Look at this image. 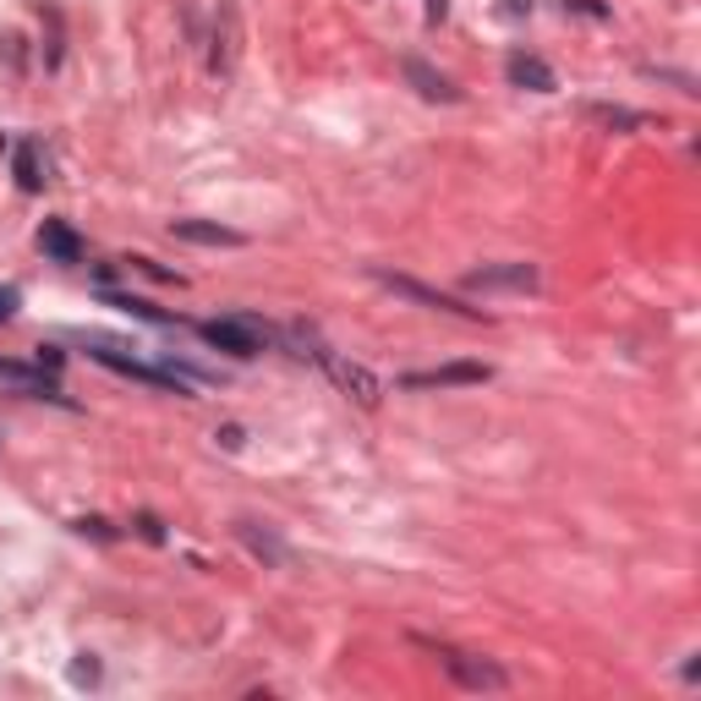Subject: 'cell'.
I'll return each mask as SVG.
<instances>
[{
  "label": "cell",
  "instance_id": "18",
  "mask_svg": "<svg viewBox=\"0 0 701 701\" xmlns=\"http://www.w3.org/2000/svg\"><path fill=\"white\" fill-rule=\"evenodd\" d=\"M127 269H137V274H148V280H159V285H187V274H176V269H165V263H154V257H121Z\"/></svg>",
  "mask_w": 701,
  "mask_h": 701
},
{
  "label": "cell",
  "instance_id": "9",
  "mask_svg": "<svg viewBox=\"0 0 701 701\" xmlns=\"http://www.w3.org/2000/svg\"><path fill=\"white\" fill-rule=\"evenodd\" d=\"M0 379L17 383L28 400H56V406H71V400L61 395V383H56V373H45V368H28V362H6V357H0Z\"/></svg>",
  "mask_w": 701,
  "mask_h": 701
},
{
  "label": "cell",
  "instance_id": "28",
  "mask_svg": "<svg viewBox=\"0 0 701 701\" xmlns=\"http://www.w3.org/2000/svg\"><path fill=\"white\" fill-rule=\"evenodd\" d=\"M505 11H510V17H520V11H532V0H510Z\"/></svg>",
  "mask_w": 701,
  "mask_h": 701
},
{
  "label": "cell",
  "instance_id": "25",
  "mask_svg": "<svg viewBox=\"0 0 701 701\" xmlns=\"http://www.w3.org/2000/svg\"><path fill=\"white\" fill-rule=\"evenodd\" d=\"M214 439H220V445H225V449H242V445H247V439H242V428H236V422H231V428H220V434H214Z\"/></svg>",
  "mask_w": 701,
  "mask_h": 701
},
{
  "label": "cell",
  "instance_id": "26",
  "mask_svg": "<svg viewBox=\"0 0 701 701\" xmlns=\"http://www.w3.org/2000/svg\"><path fill=\"white\" fill-rule=\"evenodd\" d=\"M697 674H701V663H697V652H691V658L680 663V680H685V685H697Z\"/></svg>",
  "mask_w": 701,
  "mask_h": 701
},
{
  "label": "cell",
  "instance_id": "15",
  "mask_svg": "<svg viewBox=\"0 0 701 701\" xmlns=\"http://www.w3.org/2000/svg\"><path fill=\"white\" fill-rule=\"evenodd\" d=\"M99 302H105V308H116V313H127V319L154 323V329H171V323H182L176 313H159L154 302H143V296H132V291H110V285H99Z\"/></svg>",
  "mask_w": 701,
  "mask_h": 701
},
{
  "label": "cell",
  "instance_id": "7",
  "mask_svg": "<svg viewBox=\"0 0 701 701\" xmlns=\"http://www.w3.org/2000/svg\"><path fill=\"white\" fill-rule=\"evenodd\" d=\"M505 77H510V88H526V94H554L559 88V71L543 56H532V50H510L505 56Z\"/></svg>",
  "mask_w": 701,
  "mask_h": 701
},
{
  "label": "cell",
  "instance_id": "23",
  "mask_svg": "<svg viewBox=\"0 0 701 701\" xmlns=\"http://www.w3.org/2000/svg\"><path fill=\"white\" fill-rule=\"evenodd\" d=\"M137 532H143L148 543H165V520H159V515H137Z\"/></svg>",
  "mask_w": 701,
  "mask_h": 701
},
{
  "label": "cell",
  "instance_id": "2",
  "mask_svg": "<svg viewBox=\"0 0 701 701\" xmlns=\"http://www.w3.org/2000/svg\"><path fill=\"white\" fill-rule=\"evenodd\" d=\"M411 641L439 658V669L460 691H510V669L505 663H494V658H483L471 646H455V641H434V636H411Z\"/></svg>",
  "mask_w": 701,
  "mask_h": 701
},
{
  "label": "cell",
  "instance_id": "13",
  "mask_svg": "<svg viewBox=\"0 0 701 701\" xmlns=\"http://www.w3.org/2000/svg\"><path fill=\"white\" fill-rule=\"evenodd\" d=\"M39 253L50 257V263H82L88 242H82L66 220H45V225H39Z\"/></svg>",
  "mask_w": 701,
  "mask_h": 701
},
{
  "label": "cell",
  "instance_id": "11",
  "mask_svg": "<svg viewBox=\"0 0 701 701\" xmlns=\"http://www.w3.org/2000/svg\"><path fill=\"white\" fill-rule=\"evenodd\" d=\"M171 236H176V242H192V247H247L242 231L214 225V220H171Z\"/></svg>",
  "mask_w": 701,
  "mask_h": 701
},
{
  "label": "cell",
  "instance_id": "20",
  "mask_svg": "<svg viewBox=\"0 0 701 701\" xmlns=\"http://www.w3.org/2000/svg\"><path fill=\"white\" fill-rule=\"evenodd\" d=\"M559 6H565V17L575 11V17H592V22H608V17H614L603 0H559Z\"/></svg>",
  "mask_w": 701,
  "mask_h": 701
},
{
  "label": "cell",
  "instance_id": "14",
  "mask_svg": "<svg viewBox=\"0 0 701 701\" xmlns=\"http://www.w3.org/2000/svg\"><path fill=\"white\" fill-rule=\"evenodd\" d=\"M236 66V6L220 0V17H214V50H208V71L214 77H231Z\"/></svg>",
  "mask_w": 701,
  "mask_h": 701
},
{
  "label": "cell",
  "instance_id": "5",
  "mask_svg": "<svg viewBox=\"0 0 701 701\" xmlns=\"http://www.w3.org/2000/svg\"><path fill=\"white\" fill-rule=\"evenodd\" d=\"M466 291H537L543 285V269L537 263H483V269H471L466 280H460Z\"/></svg>",
  "mask_w": 701,
  "mask_h": 701
},
{
  "label": "cell",
  "instance_id": "4",
  "mask_svg": "<svg viewBox=\"0 0 701 701\" xmlns=\"http://www.w3.org/2000/svg\"><path fill=\"white\" fill-rule=\"evenodd\" d=\"M373 280H379L383 291H395L400 302H411V308H428V313H449V319H466V323H494V313H483V308H466L460 296H449L439 285H422V280H411V274H395V269H368Z\"/></svg>",
  "mask_w": 701,
  "mask_h": 701
},
{
  "label": "cell",
  "instance_id": "8",
  "mask_svg": "<svg viewBox=\"0 0 701 701\" xmlns=\"http://www.w3.org/2000/svg\"><path fill=\"white\" fill-rule=\"evenodd\" d=\"M400 71H406V82H411L422 99H434V105H460V99H466V94L449 82L445 71H439V66H428L422 56H406V61H400Z\"/></svg>",
  "mask_w": 701,
  "mask_h": 701
},
{
  "label": "cell",
  "instance_id": "19",
  "mask_svg": "<svg viewBox=\"0 0 701 701\" xmlns=\"http://www.w3.org/2000/svg\"><path fill=\"white\" fill-rule=\"evenodd\" d=\"M71 526H77L82 537H94V543H116V537H121V532H116L110 520H99V515H82V520H71Z\"/></svg>",
  "mask_w": 701,
  "mask_h": 701
},
{
  "label": "cell",
  "instance_id": "12",
  "mask_svg": "<svg viewBox=\"0 0 701 701\" xmlns=\"http://www.w3.org/2000/svg\"><path fill=\"white\" fill-rule=\"evenodd\" d=\"M236 537L247 543V554H253V559H263L269 571L291 559V548H285V537H280L274 526H263V520H236Z\"/></svg>",
  "mask_w": 701,
  "mask_h": 701
},
{
  "label": "cell",
  "instance_id": "1",
  "mask_svg": "<svg viewBox=\"0 0 701 701\" xmlns=\"http://www.w3.org/2000/svg\"><path fill=\"white\" fill-rule=\"evenodd\" d=\"M274 345H285L291 357H302V362H313L319 373H329V383L345 395V400H357L362 411H379V400H383V379L373 373V368H362V362H351L345 351H334L329 340H323L313 323H280L274 329Z\"/></svg>",
  "mask_w": 701,
  "mask_h": 701
},
{
  "label": "cell",
  "instance_id": "21",
  "mask_svg": "<svg viewBox=\"0 0 701 701\" xmlns=\"http://www.w3.org/2000/svg\"><path fill=\"white\" fill-rule=\"evenodd\" d=\"M71 685H99V663H94V652H82V658L71 663Z\"/></svg>",
  "mask_w": 701,
  "mask_h": 701
},
{
  "label": "cell",
  "instance_id": "3",
  "mask_svg": "<svg viewBox=\"0 0 701 701\" xmlns=\"http://www.w3.org/2000/svg\"><path fill=\"white\" fill-rule=\"evenodd\" d=\"M192 329H197V340H203L208 351H225V357H236V362H253V357H263V351L274 345V323L253 319V313L208 319V323H192Z\"/></svg>",
  "mask_w": 701,
  "mask_h": 701
},
{
  "label": "cell",
  "instance_id": "27",
  "mask_svg": "<svg viewBox=\"0 0 701 701\" xmlns=\"http://www.w3.org/2000/svg\"><path fill=\"white\" fill-rule=\"evenodd\" d=\"M445 11H449V0H428V22H445Z\"/></svg>",
  "mask_w": 701,
  "mask_h": 701
},
{
  "label": "cell",
  "instance_id": "17",
  "mask_svg": "<svg viewBox=\"0 0 701 701\" xmlns=\"http://www.w3.org/2000/svg\"><path fill=\"white\" fill-rule=\"evenodd\" d=\"M641 77H658V82H669V88H680L685 99H697L701 82L691 77V71H669V66H641Z\"/></svg>",
  "mask_w": 701,
  "mask_h": 701
},
{
  "label": "cell",
  "instance_id": "22",
  "mask_svg": "<svg viewBox=\"0 0 701 701\" xmlns=\"http://www.w3.org/2000/svg\"><path fill=\"white\" fill-rule=\"evenodd\" d=\"M22 313V291L17 285H0V323H11Z\"/></svg>",
  "mask_w": 701,
  "mask_h": 701
},
{
  "label": "cell",
  "instance_id": "10",
  "mask_svg": "<svg viewBox=\"0 0 701 701\" xmlns=\"http://www.w3.org/2000/svg\"><path fill=\"white\" fill-rule=\"evenodd\" d=\"M581 116L592 121V127H603V132H646V127H658L646 110H631V105H608V99H586L581 105Z\"/></svg>",
  "mask_w": 701,
  "mask_h": 701
},
{
  "label": "cell",
  "instance_id": "24",
  "mask_svg": "<svg viewBox=\"0 0 701 701\" xmlns=\"http://www.w3.org/2000/svg\"><path fill=\"white\" fill-rule=\"evenodd\" d=\"M33 362H39V368H50V373H56V368H61L66 357H61V345H33Z\"/></svg>",
  "mask_w": 701,
  "mask_h": 701
},
{
  "label": "cell",
  "instance_id": "6",
  "mask_svg": "<svg viewBox=\"0 0 701 701\" xmlns=\"http://www.w3.org/2000/svg\"><path fill=\"white\" fill-rule=\"evenodd\" d=\"M494 368L488 362H445L428 373H400V389H466V383H488Z\"/></svg>",
  "mask_w": 701,
  "mask_h": 701
},
{
  "label": "cell",
  "instance_id": "16",
  "mask_svg": "<svg viewBox=\"0 0 701 701\" xmlns=\"http://www.w3.org/2000/svg\"><path fill=\"white\" fill-rule=\"evenodd\" d=\"M11 176H17V187L28 192V197L45 192L50 176H45V159H39V143H33V137H22V143L11 148Z\"/></svg>",
  "mask_w": 701,
  "mask_h": 701
}]
</instances>
